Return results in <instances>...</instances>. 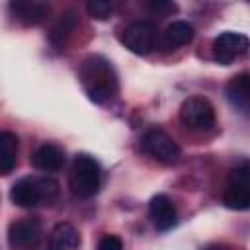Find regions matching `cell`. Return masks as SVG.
Returning a JSON list of instances; mask_svg holds the SVG:
<instances>
[{"label":"cell","mask_w":250,"mask_h":250,"mask_svg":"<svg viewBox=\"0 0 250 250\" xmlns=\"http://www.w3.org/2000/svg\"><path fill=\"white\" fill-rule=\"evenodd\" d=\"M78 80L86 96L96 104H105L119 92V80L113 64L100 55H88L80 62Z\"/></svg>","instance_id":"6da1fadb"},{"label":"cell","mask_w":250,"mask_h":250,"mask_svg":"<svg viewBox=\"0 0 250 250\" xmlns=\"http://www.w3.org/2000/svg\"><path fill=\"white\" fill-rule=\"evenodd\" d=\"M10 199L18 207L25 209L37 205H53L59 199V184L47 176H25L12 186Z\"/></svg>","instance_id":"7a4b0ae2"},{"label":"cell","mask_w":250,"mask_h":250,"mask_svg":"<svg viewBox=\"0 0 250 250\" xmlns=\"http://www.w3.org/2000/svg\"><path fill=\"white\" fill-rule=\"evenodd\" d=\"M102 184V170L94 156L86 152H78L72 160L70 176H68V188L76 197L88 199L98 193Z\"/></svg>","instance_id":"3957f363"},{"label":"cell","mask_w":250,"mask_h":250,"mask_svg":"<svg viewBox=\"0 0 250 250\" xmlns=\"http://www.w3.org/2000/svg\"><path fill=\"white\" fill-rule=\"evenodd\" d=\"M221 199L229 209L234 211L250 209V160H242L234 168H230Z\"/></svg>","instance_id":"277c9868"},{"label":"cell","mask_w":250,"mask_h":250,"mask_svg":"<svg viewBox=\"0 0 250 250\" xmlns=\"http://www.w3.org/2000/svg\"><path fill=\"white\" fill-rule=\"evenodd\" d=\"M141 148L145 154L166 166L176 164L182 156L180 145L162 129H148L141 139Z\"/></svg>","instance_id":"5b68a950"},{"label":"cell","mask_w":250,"mask_h":250,"mask_svg":"<svg viewBox=\"0 0 250 250\" xmlns=\"http://www.w3.org/2000/svg\"><path fill=\"white\" fill-rule=\"evenodd\" d=\"M180 121L189 131H209L215 125V107L203 96H191L180 105Z\"/></svg>","instance_id":"8992f818"},{"label":"cell","mask_w":250,"mask_h":250,"mask_svg":"<svg viewBox=\"0 0 250 250\" xmlns=\"http://www.w3.org/2000/svg\"><path fill=\"white\" fill-rule=\"evenodd\" d=\"M119 41L123 43V47H127L135 55H148L158 41L156 23L150 20L133 21L119 33Z\"/></svg>","instance_id":"52a82bcc"},{"label":"cell","mask_w":250,"mask_h":250,"mask_svg":"<svg viewBox=\"0 0 250 250\" xmlns=\"http://www.w3.org/2000/svg\"><path fill=\"white\" fill-rule=\"evenodd\" d=\"M250 51V39L236 31H225L213 41V59L221 64H230Z\"/></svg>","instance_id":"ba28073f"},{"label":"cell","mask_w":250,"mask_h":250,"mask_svg":"<svg viewBox=\"0 0 250 250\" xmlns=\"http://www.w3.org/2000/svg\"><path fill=\"white\" fill-rule=\"evenodd\" d=\"M41 240V225L35 217H27L21 221H14L8 227V242L14 248L33 250Z\"/></svg>","instance_id":"9c48e42d"},{"label":"cell","mask_w":250,"mask_h":250,"mask_svg":"<svg viewBox=\"0 0 250 250\" xmlns=\"http://www.w3.org/2000/svg\"><path fill=\"white\" fill-rule=\"evenodd\" d=\"M10 12L12 16L21 21L23 25H37L43 20H47L51 8L45 2H37V0H16L10 2Z\"/></svg>","instance_id":"30bf717a"},{"label":"cell","mask_w":250,"mask_h":250,"mask_svg":"<svg viewBox=\"0 0 250 250\" xmlns=\"http://www.w3.org/2000/svg\"><path fill=\"white\" fill-rule=\"evenodd\" d=\"M148 217L158 230H168L176 225V207L168 195L158 193L148 203Z\"/></svg>","instance_id":"8fae6325"},{"label":"cell","mask_w":250,"mask_h":250,"mask_svg":"<svg viewBox=\"0 0 250 250\" xmlns=\"http://www.w3.org/2000/svg\"><path fill=\"white\" fill-rule=\"evenodd\" d=\"M225 94L230 105L240 111L250 109V72H238L225 84Z\"/></svg>","instance_id":"7c38bea8"},{"label":"cell","mask_w":250,"mask_h":250,"mask_svg":"<svg viewBox=\"0 0 250 250\" xmlns=\"http://www.w3.org/2000/svg\"><path fill=\"white\" fill-rule=\"evenodd\" d=\"M29 160L41 172H55V170L62 168V164H64V150L59 145L45 143L33 150Z\"/></svg>","instance_id":"4fadbf2b"},{"label":"cell","mask_w":250,"mask_h":250,"mask_svg":"<svg viewBox=\"0 0 250 250\" xmlns=\"http://www.w3.org/2000/svg\"><path fill=\"white\" fill-rule=\"evenodd\" d=\"M193 39V27L188 21H172L158 37V47L162 51H174Z\"/></svg>","instance_id":"5bb4252c"},{"label":"cell","mask_w":250,"mask_h":250,"mask_svg":"<svg viewBox=\"0 0 250 250\" xmlns=\"http://www.w3.org/2000/svg\"><path fill=\"white\" fill-rule=\"evenodd\" d=\"M80 244V234L70 223H59L49 234L47 250H74Z\"/></svg>","instance_id":"9a60e30c"},{"label":"cell","mask_w":250,"mask_h":250,"mask_svg":"<svg viewBox=\"0 0 250 250\" xmlns=\"http://www.w3.org/2000/svg\"><path fill=\"white\" fill-rule=\"evenodd\" d=\"M76 23H78L76 12H72V10L62 12V14L59 16V20L55 21V25L51 27V31H49V41H51L55 47H62V45L70 39L72 31L76 29Z\"/></svg>","instance_id":"2e32d148"},{"label":"cell","mask_w":250,"mask_h":250,"mask_svg":"<svg viewBox=\"0 0 250 250\" xmlns=\"http://www.w3.org/2000/svg\"><path fill=\"white\" fill-rule=\"evenodd\" d=\"M18 162V137L12 131L0 133V172L6 176Z\"/></svg>","instance_id":"e0dca14e"},{"label":"cell","mask_w":250,"mask_h":250,"mask_svg":"<svg viewBox=\"0 0 250 250\" xmlns=\"http://www.w3.org/2000/svg\"><path fill=\"white\" fill-rule=\"evenodd\" d=\"M113 4L111 2H102V0H94V2H88L86 4V10H88V14L92 16V18H96V20H105V18H109L111 16V12H113Z\"/></svg>","instance_id":"ac0fdd59"},{"label":"cell","mask_w":250,"mask_h":250,"mask_svg":"<svg viewBox=\"0 0 250 250\" xmlns=\"http://www.w3.org/2000/svg\"><path fill=\"white\" fill-rule=\"evenodd\" d=\"M145 6H146L150 12L158 14V16H166V14L178 10V6H176L174 2H168V0H148V2H145Z\"/></svg>","instance_id":"d6986e66"},{"label":"cell","mask_w":250,"mask_h":250,"mask_svg":"<svg viewBox=\"0 0 250 250\" xmlns=\"http://www.w3.org/2000/svg\"><path fill=\"white\" fill-rule=\"evenodd\" d=\"M98 250H123V240L115 234H105L100 244H98Z\"/></svg>","instance_id":"ffe728a7"},{"label":"cell","mask_w":250,"mask_h":250,"mask_svg":"<svg viewBox=\"0 0 250 250\" xmlns=\"http://www.w3.org/2000/svg\"><path fill=\"white\" fill-rule=\"evenodd\" d=\"M205 250H219V248H205Z\"/></svg>","instance_id":"44dd1931"}]
</instances>
